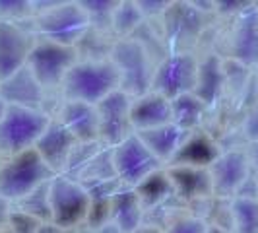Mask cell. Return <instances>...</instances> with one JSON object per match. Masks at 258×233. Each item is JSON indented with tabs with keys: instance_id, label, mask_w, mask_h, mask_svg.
Masks as SVG:
<instances>
[{
	"instance_id": "cell-35",
	"label": "cell",
	"mask_w": 258,
	"mask_h": 233,
	"mask_svg": "<svg viewBox=\"0 0 258 233\" xmlns=\"http://www.w3.org/2000/svg\"><path fill=\"white\" fill-rule=\"evenodd\" d=\"M10 212H12V204L0 196V233L8 227V218H10Z\"/></svg>"
},
{
	"instance_id": "cell-20",
	"label": "cell",
	"mask_w": 258,
	"mask_h": 233,
	"mask_svg": "<svg viewBox=\"0 0 258 233\" xmlns=\"http://www.w3.org/2000/svg\"><path fill=\"white\" fill-rule=\"evenodd\" d=\"M144 206L138 200V194L130 187H122L111 198V221L116 233H134L142 227Z\"/></svg>"
},
{
	"instance_id": "cell-30",
	"label": "cell",
	"mask_w": 258,
	"mask_h": 233,
	"mask_svg": "<svg viewBox=\"0 0 258 233\" xmlns=\"http://www.w3.org/2000/svg\"><path fill=\"white\" fill-rule=\"evenodd\" d=\"M29 16H35V2H26V0H0V22L22 24Z\"/></svg>"
},
{
	"instance_id": "cell-36",
	"label": "cell",
	"mask_w": 258,
	"mask_h": 233,
	"mask_svg": "<svg viewBox=\"0 0 258 233\" xmlns=\"http://www.w3.org/2000/svg\"><path fill=\"white\" fill-rule=\"evenodd\" d=\"M39 233H62V229H60V227H56L52 221H49V223H43V225H41Z\"/></svg>"
},
{
	"instance_id": "cell-3",
	"label": "cell",
	"mask_w": 258,
	"mask_h": 233,
	"mask_svg": "<svg viewBox=\"0 0 258 233\" xmlns=\"http://www.w3.org/2000/svg\"><path fill=\"white\" fill-rule=\"evenodd\" d=\"M111 63L118 70L120 91L128 93L132 99L152 91L155 66L150 51H146L138 39L126 37L113 43Z\"/></svg>"
},
{
	"instance_id": "cell-2",
	"label": "cell",
	"mask_w": 258,
	"mask_h": 233,
	"mask_svg": "<svg viewBox=\"0 0 258 233\" xmlns=\"http://www.w3.org/2000/svg\"><path fill=\"white\" fill-rule=\"evenodd\" d=\"M45 6L35 10V29L43 41L76 47L91 29L80 2H47Z\"/></svg>"
},
{
	"instance_id": "cell-39",
	"label": "cell",
	"mask_w": 258,
	"mask_h": 233,
	"mask_svg": "<svg viewBox=\"0 0 258 233\" xmlns=\"http://www.w3.org/2000/svg\"><path fill=\"white\" fill-rule=\"evenodd\" d=\"M6 109H8V105L4 103V99H2V97H0V119H2V116H4V113H6Z\"/></svg>"
},
{
	"instance_id": "cell-5",
	"label": "cell",
	"mask_w": 258,
	"mask_h": 233,
	"mask_svg": "<svg viewBox=\"0 0 258 233\" xmlns=\"http://www.w3.org/2000/svg\"><path fill=\"white\" fill-rule=\"evenodd\" d=\"M51 116L43 111L8 107L0 119V154L12 157L31 150L39 136L49 127Z\"/></svg>"
},
{
	"instance_id": "cell-25",
	"label": "cell",
	"mask_w": 258,
	"mask_h": 233,
	"mask_svg": "<svg viewBox=\"0 0 258 233\" xmlns=\"http://www.w3.org/2000/svg\"><path fill=\"white\" fill-rule=\"evenodd\" d=\"M204 107L194 93H184L171 101V113H173V125H177L184 132H194V129L200 125Z\"/></svg>"
},
{
	"instance_id": "cell-17",
	"label": "cell",
	"mask_w": 258,
	"mask_h": 233,
	"mask_svg": "<svg viewBox=\"0 0 258 233\" xmlns=\"http://www.w3.org/2000/svg\"><path fill=\"white\" fill-rule=\"evenodd\" d=\"M56 119L78 142H99V116L95 105L64 99Z\"/></svg>"
},
{
	"instance_id": "cell-11",
	"label": "cell",
	"mask_w": 258,
	"mask_h": 233,
	"mask_svg": "<svg viewBox=\"0 0 258 233\" xmlns=\"http://www.w3.org/2000/svg\"><path fill=\"white\" fill-rule=\"evenodd\" d=\"M204 16L202 10L190 2H169V8L163 14V29H165V43L175 49V52L184 51L196 37L202 33Z\"/></svg>"
},
{
	"instance_id": "cell-31",
	"label": "cell",
	"mask_w": 258,
	"mask_h": 233,
	"mask_svg": "<svg viewBox=\"0 0 258 233\" xmlns=\"http://www.w3.org/2000/svg\"><path fill=\"white\" fill-rule=\"evenodd\" d=\"M43 223L45 221H41L37 218L26 214V212H20V210H14L12 208L10 218H8V229L12 233H39Z\"/></svg>"
},
{
	"instance_id": "cell-23",
	"label": "cell",
	"mask_w": 258,
	"mask_h": 233,
	"mask_svg": "<svg viewBox=\"0 0 258 233\" xmlns=\"http://www.w3.org/2000/svg\"><path fill=\"white\" fill-rule=\"evenodd\" d=\"M223 88V72L218 56H208L202 63H198V78H196V88L194 95L204 105H212L221 93Z\"/></svg>"
},
{
	"instance_id": "cell-15",
	"label": "cell",
	"mask_w": 258,
	"mask_h": 233,
	"mask_svg": "<svg viewBox=\"0 0 258 233\" xmlns=\"http://www.w3.org/2000/svg\"><path fill=\"white\" fill-rule=\"evenodd\" d=\"M0 97L8 107H22L31 111H43L45 88L37 82L29 66L20 68L16 74L0 82Z\"/></svg>"
},
{
	"instance_id": "cell-1",
	"label": "cell",
	"mask_w": 258,
	"mask_h": 233,
	"mask_svg": "<svg viewBox=\"0 0 258 233\" xmlns=\"http://www.w3.org/2000/svg\"><path fill=\"white\" fill-rule=\"evenodd\" d=\"M116 90H120V78L111 59L78 61L62 82L64 99L90 105H97Z\"/></svg>"
},
{
	"instance_id": "cell-4",
	"label": "cell",
	"mask_w": 258,
	"mask_h": 233,
	"mask_svg": "<svg viewBox=\"0 0 258 233\" xmlns=\"http://www.w3.org/2000/svg\"><path fill=\"white\" fill-rule=\"evenodd\" d=\"M54 177L56 175L31 148L8 157L0 165V196L14 204L31 191H35L37 187L52 181Z\"/></svg>"
},
{
	"instance_id": "cell-21",
	"label": "cell",
	"mask_w": 258,
	"mask_h": 233,
	"mask_svg": "<svg viewBox=\"0 0 258 233\" xmlns=\"http://www.w3.org/2000/svg\"><path fill=\"white\" fill-rule=\"evenodd\" d=\"M138 138L146 144V148L161 161V163H171V159L175 157L177 150L181 148V144L184 142V138L190 132H184L177 125H165V127H157L152 130H142L136 132Z\"/></svg>"
},
{
	"instance_id": "cell-33",
	"label": "cell",
	"mask_w": 258,
	"mask_h": 233,
	"mask_svg": "<svg viewBox=\"0 0 258 233\" xmlns=\"http://www.w3.org/2000/svg\"><path fill=\"white\" fill-rule=\"evenodd\" d=\"M138 8H140V12L144 14V18H148V16H163L165 10L169 8V2H144L140 0L138 2Z\"/></svg>"
},
{
	"instance_id": "cell-34",
	"label": "cell",
	"mask_w": 258,
	"mask_h": 233,
	"mask_svg": "<svg viewBox=\"0 0 258 233\" xmlns=\"http://www.w3.org/2000/svg\"><path fill=\"white\" fill-rule=\"evenodd\" d=\"M245 134L252 140V144L258 142V107L246 116L245 121Z\"/></svg>"
},
{
	"instance_id": "cell-22",
	"label": "cell",
	"mask_w": 258,
	"mask_h": 233,
	"mask_svg": "<svg viewBox=\"0 0 258 233\" xmlns=\"http://www.w3.org/2000/svg\"><path fill=\"white\" fill-rule=\"evenodd\" d=\"M233 56L243 65L258 63V12L254 10L245 14L237 26L233 39Z\"/></svg>"
},
{
	"instance_id": "cell-26",
	"label": "cell",
	"mask_w": 258,
	"mask_h": 233,
	"mask_svg": "<svg viewBox=\"0 0 258 233\" xmlns=\"http://www.w3.org/2000/svg\"><path fill=\"white\" fill-rule=\"evenodd\" d=\"M49 185H51V181L45 183V185H41V187H37L35 191H31L27 196L20 198L18 202H14L12 208L14 210H20V212H26V214H29V216H33V218H37V220L49 223V221H51V196H49Z\"/></svg>"
},
{
	"instance_id": "cell-6",
	"label": "cell",
	"mask_w": 258,
	"mask_h": 233,
	"mask_svg": "<svg viewBox=\"0 0 258 233\" xmlns=\"http://www.w3.org/2000/svg\"><path fill=\"white\" fill-rule=\"evenodd\" d=\"M51 221L64 229H72L88 220L91 198L86 187L68 175H56L49 185Z\"/></svg>"
},
{
	"instance_id": "cell-37",
	"label": "cell",
	"mask_w": 258,
	"mask_h": 233,
	"mask_svg": "<svg viewBox=\"0 0 258 233\" xmlns=\"http://www.w3.org/2000/svg\"><path fill=\"white\" fill-rule=\"evenodd\" d=\"M134 233H165V231H161L159 227H154V225H142L140 229H136Z\"/></svg>"
},
{
	"instance_id": "cell-28",
	"label": "cell",
	"mask_w": 258,
	"mask_h": 233,
	"mask_svg": "<svg viewBox=\"0 0 258 233\" xmlns=\"http://www.w3.org/2000/svg\"><path fill=\"white\" fill-rule=\"evenodd\" d=\"M144 24V14L138 8V2H118L113 12V20H111V27L116 35L122 39L130 37L134 31H138V27Z\"/></svg>"
},
{
	"instance_id": "cell-9",
	"label": "cell",
	"mask_w": 258,
	"mask_h": 233,
	"mask_svg": "<svg viewBox=\"0 0 258 233\" xmlns=\"http://www.w3.org/2000/svg\"><path fill=\"white\" fill-rule=\"evenodd\" d=\"M111 154H113V167L118 181L130 189H136L140 183L146 181L152 173L159 171L163 165L146 148V144L138 138L136 132L128 136L124 142L111 148Z\"/></svg>"
},
{
	"instance_id": "cell-18",
	"label": "cell",
	"mask_w": 258,
	"mask_h": 233,
	"mask_svg": "<svg viewBox=\"0 0 258 233\" xmlns=\"http://www.w3.org/2000/svg\"><path fill=\"white\" fill-rule=\"evenodd\" d=\"M167 175L175 196H179L182 200H200L206 198L212 193V179H210V171L204 167H190V165H169Z\"/></svg>"
},
{
	"instance_id": "cell-16",
	"label": "cell",
	"mask_w": 258,
	"mask_h": 233,
	"mask_svg": "<svg viewBox=\"0 0 258 233\" xmlns=\"http://www.w3.org/2000/svg\"><path fill=\"white\" fill-rule=\"evenodd\" d=\"M130 123L134 132L171 125L173 123L171 101L155 91H148L140 97H134L130 105Z\"/></svg>"
},
{
	"instance_id": "cell-7",
	"label": "cell",
	"mask_w": 258,
	"mask_h": 233,
	"mask_svg": "<svg viewBox=\"0 0 258 233\" xmlns=\"http://www.w3.org/2000/svg\"><path fill=\"white\" fill-rule=\"evenodd\" d=\"M78 61L76 47H66L51 41H35L33 49L29 52L27 66L37 78V82L47 90V88H56L62 86L66 74L72 70V66Z\"/></svg>"
},
{
	"instance_id": "cell-27",
	"label": "cell",
	"mask_w": 258,
	"mask_h": 233,
	"mask_svg": "<svg viewBox=\"0 0 258 233\" xmlns=\"http://www.w3.org/2000/svg\"><path fill=\"white\" fill-rule=\"evenodd\" d=\"M231 221L237 233H258V200L235 196L231 202Z\"/></svg>"
},
{
	"instance_id": "cell-24",
	"label": "cell",
	"mask_w": 258,
	"mask_h": 233,
	"mask_svg": "<svg viewBox=\"0 0 258 233\" xmlns=\"http://www.w3.org/2000/svg\"><path fill=\"white\" fill-rule=\"evenodd\" d=\"M134 191L138 194V200H140V204L144 206V210L159 206L167 198L175 196V189H173V183L169 179L167 169H159V171L152 173Z\"/></svg>"
},
{
	"instance_id": "cell-38",
	"label": "cell",
	"mask_w": 258,
	"mask_h": 233,
	"mask_svg": "<svg viewBox=\"0 0 258 233\" xmlns=\"http://www.w3.org/2000/svg\"><path fill=\"white\" fill-rule=\"evenodd\" d=\"M252 161H254V165L258 169V142L252 144Z\"/></svg>"
},
{
	"instance_id": "cell-10",
	"label": "cell",
	"mask_w": 258,
	"mask_h": 233,
	"mask_svg": "<svg viewBox=\"0 0 258 233\" xmlns=\"http://www.w3.org/2000/svg\"><path fill=\"white\" fill-rule=\"evenodd\" d=\"M132 97L124 91L116 90L95 105L99 116V142L107 148H115L134 134L130 123Z\"/></svg>"
},
{
	"instance_id": "cell-29",
	"label": "cell",
	"mask_w": 258,
	"mask_h": 233,
	"mask_svg": "<svg viewBox=\"0 0 258 233\" xmlns=\"http://www.w3.org/2000/svg\"><path fill=\"white\" fill-rule=\"evenodd\" d=\"M116 4L118 2H107V0H84V2H80L84 12L88 14L91 29L111 27V20H113V12H115Z\"/></svg>"
},
{
	"instance_id": "cell-40",
	"label": "cell",
	"mask_w": 258,
	"mask_h": 233,
	"mask_svg": "<svg viewBox=\"0 0 258 233\" xmlns=\"http://www.w3.org/2000/svg\"><path fill=\"white\" fill-rule=\"evenodd\" d=\"M2 233H12V231H10V229H8V227H6V229H4V231H2Z\"/></svg>"
},
{
	"instance_id": "cell-19",
	"label": "cell",
	"mask_w": 258,
	"mask_h": 233,
	"mask_svg": "<svg viewBox=\"0 0 258 233\" xmlns=\"http://www.w3.org/2000/svg\"><path fill=\"white\" fill-rule=\"evenodd\" d=\"M220 154L221 152L218 150V144L208 134L190 132L181 144V148L177 150V154L171 159L169 165H190V167L208 169L220 157Z\"/></svg>"
},
{
	"instance_id": "cell-12",
	"label": "cell",
	"mask_w": 258,
	"mask_h": 233,
	"mask_svg": "<svg viewBox=\"0 0 258 233\" xmlns=\"http://www.w3.org/2000/svg\"><path fill=\"white\" fill-rule=\"evenodd\" d=\"M33 45V33L24 29L22 24L0 22V82L27 65Z\"/></svg>"
},
{
	"instance_id": "cell-32",
	"label": "cell",
	"mask_w": 258,
	"mask_h": 233,
	"mask_svg": "<svg viewBox=\"0 0 258 233\" xmlns=\"http://www.w3.org/2000/svg\"><path fill=\"white\" fill-rule=\"evenodd\" d=\"M165 233H208V227L200 218L190 216V218H181V220L173 221Z\"/></svg>"
},
{
	"instance_id": "cell-13",
	"label": "cell",
	"mask_w": 258,
	"mask_h": 233,
	"mask_svg": "<svg viewBox=\"0 0 258 233\" xmlns=\"http://www.w3.org/2000/svg\"><path fill=\"white\" fill-rule=\"evenodd\" d=\"M78 140L70 134V130L58 119H51L49 127L39 136L33 150L45 161V165L51 169L54 175H62L68 165L70 154L74 150Z\"/></svg>"
},
{
	"instance_id": "cell-14",
	"label": "cell",
	"mask_w": 258,
	"mask_h": 233,
	"mask_svg": "<svg viewBox=\"0 0 258 233\" xmlns=\"http://www.w3.org/2000/svg\"><path fill=\"white\" fill-rule=\"evenodd\" d=\"M212 179V193L220 198H227L239 193L248 177V159L243 152H223L208 167Z\"/></svg>"
},
{
	"instance_id": "cell-8",
	"label": "cell",
	"mask_w": 258,
	"mask_h": 233,
	"mask_svg": "<svg viewBox=\"0 0 258 233\" xmlns=\"http://www.w3.org/2000/svg\"><path fill=\"white\" fill-rule=\"evenodd\" d=\"M198 78V61L190 52H171L155 66L152 91L173 101L175 97L192 93Z\"/></svg>"
}]
</instances>
